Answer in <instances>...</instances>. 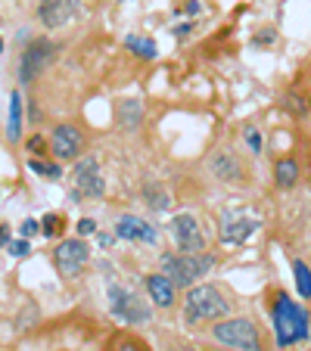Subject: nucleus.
<instances>
[{"instance_id": "obj_23", "label": "nucleus", "mask_w": 311, "mask_h": 351, "mask_svg": "<svg viewBox=\"0 0 311 351\" xmlns=\"http://www.w3.org/2000/svg\"><path fill=\"white\" fill-rule=\"evenodd\" d=\"M28 168H32V171H34V174H44V178H50V180H60V178H62L60 165H54V162H41V159H28Z\"/></svg>"}, {"instance_id": "obj_9", "label": "nucleus", "mask_w": 311, "mask_h": 351, "mask_svg": "<svg viewBox=\"0 0 311 351\" xmlns=\"http://www.w3.org/2000/svg\"><path fill=\"white\" fill-rule=\"evenodd\" d=\"M56 159H78V153L84 149V134L75 125H60L54 128V137H50Z\"/></svg>"}, {"instance_id": "obj_4", "label": "nucleus", "mask_w": 311, "mask_h": 351, "mask_svg": "<svg viewBox=\"0 0 311 351\" xmlns=\"http://www.w3.org/2000/svg\"><path fill=\"white\" fill-rule=\"evenodd\" d=\"M212 332L221 345H227V348H237V351H258L262 348V339H258L255 324L246 317L221 320V324H215Z\"/></svg>"}, {"instance_id": "obj_35", "label": "nucleus", "mask_w": 311, "mask_h": 351, "mask_svg": "<svg viewBox=\"0 0 311 351\" xmlns=\"http://www.w3.org/2000/svg\"><path fill=\"white\" fill-rule=\"evenodd\" d=\"M0 53H3V40H0Z\"/></svg>"}, {"instance_id": "obj_19", "label": "nucleus", "mask_w": 311, "mask_h": 351, "mask_svg": "<svg viewBox=\"0 0 311 351\" xmlns=\"http://www.w3.org/2000/svg\"><path fill=\"white\" fill-rule=\"evenodd\" d=\"M7 137L10 140H19L22 137V97L19 93H10V128H7Z\"/></svg>"}, {"instance_id": "obj_30", "label": "nucleus", "mask_w": 311, "mask_h": 351, "mask_svg": "<svg viewBox=\"0 0 311 351\" xmlns=\"http://www.w3.org/2000/svg\"><path fill=\"white\" fill-rule=\"evenodd\" d=\"M274 40V32H265V34H258L255 38V44H271Z\"/></svg>"}, {"instance_id": "obj_3", "label": "nucleus", "mask_w": 311, "mask_h": 351, "mask_svg": "<svg viewBox=\"0 0 311 351\" xmlns=\"http://www.w3.org/2000/svg\"><path fill=\"white\" fill-rule=\"evenodd\" d=\"M162 265V277H168L174 286H190L193 280L205 277L215 267V255L209 252H196V255H184V252H165L159 258Z\"/></svg>"}, {"instance_id": "obj_14", "label": "nucleus", "mask_w": 311, "mask_h": 351, "mask_svg": "<svg viewBox=\"0 0 311 351\" xmlns=\"http://www.w3.org/2000/svg\"><path fill=\"white\" fill-rule=\"evenodd\" d=\"M146 292L159 308H172L174 305V283L162 274H150L146 277Z\"/></svg>"}, {"instance_id": "obj_24", "label": "nucleus", "mask_w": 311, "mask_h": 351, "mask_svg": "<svg viewBox=\"0 0 311 351\" xmlns=\"http://www.w3.org/2000/svg\"><path fill=\"white\" fill-rule=\"evenodd\" d=\"M41 227H44L47 237H56V233L62 230V218L60 215H44V221H41Z\"/></svg>"}, {"instance_id": "obj_22", "label": "nucleus", "mask_w": 311, "mask_h": 351, "mask_svg": "<svg viewBox=\"0 0 311 351\" xmlns=\"http://www.w3.org/2000/svg\"><path fill=\"white\" fill-rule=\"evenodd\" d=\"M292 274H296V289L302 298H311V267L305 261H292Z\"/></svg>"}, {"instance_id": "obj_20", "label": "nucleus", "mask_w": 311, "mask_h": 351, "mask_svg": "<svg viewBox=\"0 0 311 351\" xmlns=\"http://www.w3.org/2000/svg\"><path fill=\"white\" fill-rule=\"evenodd\" d=\"M140 115H143V109H140V103L137 99H125L122 103V109H119V119H122V128H137L140 125Z\"/></svg>"}, {"instance_id": "obj_15", "label": "nucleus", "mask_w": 311, "mask_h": 351, "mask_svg": "<svg viewBox=\"0 0 311 351\" xmlns=\"http://www.w3.org/2000/svg\"><path fill=\"white\" fill-rule=\"evenodd\" d=\"M212 174L221 180H240V174H243V168H240V162L233 159L227 149H218V153L212 156Z\"/></svg>"}, {"instance_id": "obj_7", "label": "nucleus", "mask_w": 311, "mask_h": 351, "mask_svg": "<svg viewBox=\"0 0 311 351\" xmlns=\"http://www.w3.org/2000/svg\"><path fill=\"white\" fill-rule=\"evenodd\" d=\"M87 258H91V249H87V243H81V239H62L54 249V261L62 277H78V274L84 271Z\"/></svg>"}, {"instance_id": "obj_26", "label": "nucleus", "mask_w": 311, "mask_h": 351, "mask_svg": "<svg viewBox=\"0 0 311 351\" xmlns=\"http://www.w3.org/2000/svg\"><path fill=\"white\" fill-rule=\"evenodd\" d=\"M75 230H78L81 237H91V233H97V221H93V218H81Z\"/></svg>"}, {"instance_id": "obj_21", "label": "nucleus", "mask_w": 311, "mask_h": 351, "mask_svg": "<svg viewBox=\"0 0 311 351\" xmlns=\"http://www.w3.org/2000/svg\"><path fill=\"white\" fill-rule=\"evenodd\" d=\"M125 44L131 47L140 60H152V56H156V40H152V38H137V34H128Z\"/></svg>"}, {"instance_id": "obj_33", "label": "nucleus", "mask_w": 311, "mask_h": 351, "mask_svg": "<svg viewBox=\"0 0 311 351\" xmlns=\"http://www.w3.org/2000/svg\"><path fill=\"white\" fill-rule=\"evenodd\" d=\"M119 351H143V348H140V345H134V342H125Z\"/></svg>"}, {"instance_id": "obj_18", "label": "nucleus", "mask_w": 311, "mask_h": 351, "mask_svg": "<svg viewBox=\"0 0 311 351\" xmlns=\"http://www.w3.org/2000/svg\"><path fill=\"white\" fill-rule=\"evenodd\" d=\"M143 199H146V206L156 208V212H165L168 208V193L162 184H156V180H146L143 184Z\"/></svg>"}, {"instance_id": "obj_1", "label": "nucleus", "mask_w": 311, "mask_h": 351, "mask_svg": "<svg viewBox=\"0 0 311 351\" xmlns=\"http://www.w3.org/2000/svg\"><path fill=\"white\" fill-rule=\"evenodd\" d=\"M271 320H274V336H277L280 348H290V345L308 339V311L299 302H292L290 295H280L274 302Z\"/></svg>"}, {"instance_id": "obj_10", "label": "nucleus", "mask_w": 311, "mask_h": 351, "mask_svg": "<svg viewBox=\"0 0 311 351\" xmlns=\"http://www.w3.org/2000/svg\"><path fill=\"white\" fill-rule=\"evenodd\" d=\"M81 0H41V22L47 28H62L78 16Z\"/></svg>"}, {"instance_id": "obj_25", "label": "nucleus", "mask_w": 311, "mask_h": 351, "mask_svg": "<svg viewBox=\"0 0 311 351\" xmlns=\"http://www.w3.org/2000/svg\"><path fill=\"white\" fill-rule=\"evenodd\" d=\"M246 143H249L252 153H262V134H258L255 128H249V131H246Z\"/></svg>"}, {"instance_id": "obj_16", "label": "nucleus", "mask_w": 311, "mask_h": 351, "mask_svg": "<svg viewBox=\"0 0 311 351\" xmlns=\"http://www.w3.org/2000/svg\"><path fill=\"white\" fill-rule=\"evenodd\" d=\"M274 180H277L280 190H292V186L299 184V165H296V159H280L277 165H274Z\"/></svg>"}, {"instance_id": "obj_13", "label": "nucleus", "mask_w": 311, "mask_h": 351, "mask_svg": "<svg viewBox=\"0 0 311 351\" xmlns=\"http://www.w3.org/2000/svg\"><path fill=\"white\" fill-rule=\"evenodd\" d=\"M115 237L119 239H131V243H156V227L146 224L137 215H125L115 224Z\"/></svg>"}, {"instance_id": "obj_6", "label": "nucleus", "mask_w": 311, "mask_h": 351, "mask_svg": "<svg viewBox=\"0 0 311 351\" xmlns=\"http://www.w3.org/2000/svg\"><path fill=\"white\" fill-rule=\"evenodd\" d=\"M72 184H75V199L78 196L100 199L103 193H106V180H103V174H100V165H97L93 156L78 159V165H75V171H72Z\"/></svg>"}, {"instance_id": "obj_28", "label": "nucleus", "mask_w": 311, "mask_h": 351, "mask_svg": "<svg viewBox=\"0 0 311 351\" xmlns=\"http://www.w3.org/2000/svg\"><path fill=\"white\" fill-rule=\"evenodd\" d=\"M10 255H16V258L28 255V243H25V239H16V243H10Z\"/></svg>"}, {"instance_id": "obj_17", "label": "nucleus", "mask_w": 311, "mask_h": 351, "mask_svg": "<svg viewBox=\"0 0 311 351\" xmlns=\"http://www.w3.org/2000/svg\"><path fill=\"white\" fill-rule=\"evenodd\" d=\"M284 109L286 112H292L296 119H305V115L311 112V97L308 93H302V90H290L284 97Z\"/></svg>"}, {"instance_id": "obj_34", "label": "nucleus", "mask_w": 311, "mask_h": 351, "mask_svg": "<svg viewBox=\"0 0 311 351\" xmlns=\"http://www.w3.org/2000/svg\"><path fill=\"white\" fill-rule=\"evenodd\" d=\"M10 239V230H0V243H7Z\"/></svg>"}, {"instance_id": "obj_5", "label": "nucleus", "mask_w": 311, "mask_h": 351, "mask_svg": "<svg viewBox=\"0 0 311 351\" xmlns=\"http://www.w3.org/2000/svg\"><path fill=\"white\" fill-rule=\"evenodd\" d=\"M109 311H113V317L125 320V324H150V317H152L150 308L131 289H125L119 283L109 286Z\"/></svg>"}, {"instance_id": "obj_12", "label": "nucleus", "mask_w": 311, "mask_h": 351, "mask_svg": "<svg viewBox=\"0 0 311 351\" xmlns=\"http://www.w3.org/2000/svg\"><path fill=\"white\" fill-rule=\"evenodd\" d=\"M258 230V218H240V215H227L221 221V243L227 245H240Z\"/></svg>"}, {"instance_id": "obj_11", "label": "nucleus", "mask_w": 311, "mask_h": 351, "mask_svg": "<svg viewBox=\"0 0 311 351\" xmlns=\"http://www.w3.org/2000/svg\"><path fill=\"white\" fill-rule=\"evenodd\" d=\"M56 47L50 44V40H32V44L25 47V53H22V66H19V78L22 81H32L38 78V72L47 66V60L54 56Z\"/></svg>"}, {"instance_id": "obj_27", "label": "nucleus", "mask_w": 311, "mask_h": 351, "mask_svg": "<svg viewBox=\"0 0 311 351\" xmlns=\"http://www.w3.org/2000/svg\"><path fill=\"white\" fill-rule=\"evenodd\" d=\"M25 149H28V153H41V149H44V137H41V134L28 137V140H25Z\"/></svg>"}, {"instance_id": "obj_32", "label": "nucleus", "mask_w": 311, "mask_h": 351, "mask_svg": "<svg viewBox=\"0 0 311 351\" xmlns=\"http://www.w3.org/2000/svg\"><path fill=\"white\" fill-rule=\"evenodd\" d=\"M187 13H190V16L199 13V0H187Z\"/></svg>"}, {"instance_id": "obj_31", "label": "nucleus", "mask_w": 311, "mask_h": 351, "mask_svg": "<svg viewBox=\"0 0 311 351\" xmlns=\"http://www.w3.org/2000/svg\"><path fill=\"white\" fill-rule=\"evenodd\" d=\"M190 28H193V22H187V25H178V28H174V34H178V38H184V34H190Z\"/></svg>"}, {"instance_id": "obj_2", "label": "nucleus", "mask_w": 311, "mask_h": 351, "mask_svg": "<svg viewBox=\"0 0 311 351\" xmlns=\"http://www.w3.org/2000/svg\"><path fill=\"white\" fill-rule=\"evenodd\" d=\"M227 298L221 295V289H215L212 283H199L187 289V302H184V320L190 326L203 324V320H218L227 314Z\"/></svg>"}, {"instance_id": "obj_8", "label": "nucleus", "mask_w": 311, "mask_h": 351, "mask_svg": "<svg viewBox=\"0 0 311 351\" xmlns=\"http://www.w3.org/2000/svg\"><path fill=\"white\" fill-rule=\"evenodd\" d=\"M172 237H174V243H178V252H184V255H196L205 249L203 230H199L196 218L187 212H181L172 218Z\"/></svg>"}, {"instance_id": "obj_29", "label": "nucleus", "mask_w": 311, "mask_h": 351, "mask_svg": "<svg viewBox=\"0 0 311 351\" xmlns=\"http://www.w3.org/2000/svg\"><path fill=\"white\" fill-rule=\"evenodd\" d=\"M19 233H22V237H34V233H38V221H32V218H28V221H22Z\"/></svg>"}, {"instance_id": "obj_36", "label": "nucleus", "mask_w": 311, "mask_h": 351, "mask_svg": "<svg viewBox=\"0 0 311 351\" xmlns=\"http://www.w3.org/2000/svg\"><path fill=\"white\" fill-rule=\"evenodd\" d=\"M172 351H181V348H172Z\"/></svg>"}]
</instances>
